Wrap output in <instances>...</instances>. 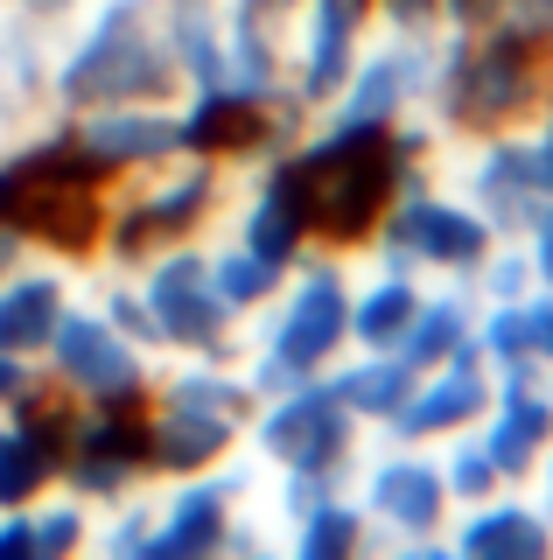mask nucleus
<instances>
[{"mask_svg": "<svg viewBox=\"0 0 553 560\" xmlns=\"http://www.w3.org/2000/svg\"><path fill=\"white\" fill-rule=\"evenodd\" d=\"M491 358L470 343V350H456V358H435V364H421L407 385V399H400V413L386 420V434H407V442H442V434H456V428H476V413L491 407Z\"/></svg>", "mask_w": 553, "mask_h": 560, "instance_id": "dca6fc26", "label": "nucleus"}, {"mask_svg": "<svg viewBox=\"0 0 553 560\" xmlns=\"http://www.w3.org/2000/svg\"><path fill=\"white\" fill-rule=\"evenodd\" d=\"M546 434H553V399L540 385V364H532V372H497L491 407L476 413V442L491 448L497 477H505V483L526 477L532 455L546 448Z\"/></svg>", "mask_w": 553, "mask_h": 560, "instance_id": "f3484780", "label": "nucleus"}, {"mask_svg": "<svg viewBox=\"0 0 553 560\" xmlns=\"http://www.w3.org/2000/svg\"><path fill=\"white\" fill-rule=\"evenodd\" d=\"M224 197V140L203 133L189 148L162 154V162L113 175L98 183V245H154V238H189V232H211Z\"/></svg>", "mask_w": 553, "mask_h": 560, "instance_id": "423d86ee", "label": "nucleus"}, {"mask_svg": "<svg viewBox=\"0 0 553 560\" xmlns=\"http://www.w3.org/2000/svg\"><path fill=\"white\" fill-rule=\"evenodd\" d=\"M427 448H435L442 483H448V498H456V504L505 483V477H497V463H491V448L476 442V428H456V434H442V442H427Z\"/></svg>", "mask_w": 553, "mask_h": 560, "instance_id": "5701e85b", "label": "nucleus"}, {"mask_svg": "<svg viewBox=\"0 0 553 560\" xmlns=\"http://www.w3.org/2000/svg\"><path fill=\"white\" fill-rule=\"evenodd\" d=\"M203 245H211V273H217V294L232 302V315L246 323V315L273 294V280H281L287 253L267 238H246V232H224V224H211L203 232Z\"/></svg>", "mask_w": 553, "mask_h": 560, "instance_id": "412c9836", "label": "nucleus"}, {"mask_svg": "<svg viewBox=\"0 0 553 560\" xmlns=\"http://www.w3.org/2000/svg\"><path fill=\"white\" fill-rule=\"evenodd\" d=\"M36 364H43L49 407H63V413H133L148 399V378H154V364H162V350L133 323H119L106 302H92V294L78 288V302L63 308L57 337L43 343Z\"/></svg>", "mask_w": 553, "mask_h": 560, "instance_id": "39448f33", "label": "nucleus"}, {"mask_svg": "<svg viewBox=\"0 0 553 560\" xmlns=\"http://www.w3.org/2000/svg\"><path fill=\"white\" fill-rule=\"evenodd\" d=\"M442 553L462 560H553V518L526 498V483H497L462 498L442 525Z\"/></svg>", "mask_w": 553, "mask_h": 560, "instance_id": "2eb2a0df", "label": "nucleus"}, {"mask_svg": "<svg viewBox=\"0 0 553 560\" xmlns=\"http://www.w3.org/2000/svg\"><path fill=\"white\" fill-rule=\"evenodd\" d=\"M14 8H22V14H28V22H43V28H57V22H63V14H71V8H78V0H14Z\"/></svg>", "mask_w": 553, "mask_h": 560, "instance_id": "bb28decb", "label": "nucleus"}, {"mask_svg": "<svg viewBox=\"0 0 553 560\" xmlns=\"http://www.w3.org/2000/svg\"><path fill=\"white\" fill-rule=\"evenodd\" d=\"M456 8H462V28L470 35L532 49V57L553 49V0H456Z\"/></svg>", "mask_w": 553, "mask_h": 560, "instance_id": "4be33fe9", "label": "nucleus"}, {"mask_svg": "<svg viewBox=\"0 0 553 560\" xmlns=\"http://www.w3.org/2000/svg\"><path fill=\"white\" fill-rule=\"evenodd\" d=\"M0 560H36V525L22 504H0Z\"/></svg>", "mask_w": 553, "mask_h": 560, "instance_id": "393cba45", "label": "nucleus"}, {"mask_svg": "<svg viewBox=\"0 0 553 560\" xmlns=\"http://www.w3.org/2000/svg\"><path fill=\"white\" fill-rule=\"evenodd\" d=\"M84 288V253L63 245H22L0 267V350L8 358H43V343L57 337L63 308Z\"/></svg>", "mask_w": 553, "mask_h": 560, "instance_id": "ddd939ff", "label": "nucleus"}, {"mask_svg": "<svg viewBox=\"0 0 553 560\" xmlns=\"http://www.w3.org/2000/svg\"><path fill=\"white\" fill-rule=\"evenodd\" d=\"M518 238H526V259H532V280L553 288V203H540L526 224H518Z\"/></svg>", "mask_w": 553, "mask_h": 560, "instance_id": "b1692460", "label": "nucleus"}, {"mask_svg": "<svg viewBox=\"0 0 553 560\" xmlns=\"http://www.w3.org/2000/svg\"><path fill=\"white\" fill-rule=\"evenodd\" d=\"M351 350V267L337 238H302L287 253L273 294L259 302L232 337V358L246 364L259 393L316 378Z\"/></svg>", "mask_w": 553, "mask_h": 560, "instance_id": "f257e3e1", "label": "nucleus"}, {"mask_svg": "<svg viewBox=\"0 0 553 560\" xmlns=\"http://www.w3.org/2000/svg\"><path fill=\"white\" fill-rule=\"evenodd\" d=\"M546 105V78L532 49L491 43V35H470L448 49L442 92H435V119L442 127H505V119H526Z\"/></svg>", "mask_w": 553, "mask_h": 560, "instance_id": "9b49d317", "label": "nucleus"}, {"mask_svg": "<svg viewBox=\"0 0 553 560\" xmlns=\"http://www.w3.org/2000/svg\"><path fill=\"white\" fill-rule=\"evenodd\" d=\"M518 483H526V498H532V504H540V512L553 518V434H546V448L532 455V469H526Z\"/></svg>", "mask_w": 553, "mask_h": 560, "instance_id": "a878e982", "label": "nucleus"}, {"mask_svg": "<svg viewBox=\"0 0 553 560\" xmlns=\"http://www.w3.org/2000/svg\"><path fill=\"white\" fill-rule=\"evenodd\" d=\"M322 378H330V393L351 407L357 428H386V420L400 413L407 385H413V364L400 358V350H343Z\"/></svg>", "mask_w": 553, "mask_h": 560, "instance_id": "aec40b11", "label": "nucleus"}, {"mask_svg": "<svg viewBox=\"0 0 553 560\" xmlns=\"http://www.w3.org/2000/svg\"><path fill=\"white\" fill-rule=\"evenodd\" d=\"M343 504L357 512L365 553H392V560L442 553V525L456 512L435 448L407 442V434H386V428H372L357 442V455L343 463Z\"/></svg>", "mask_w": 553, "mask_h": 560, "instance_id": "20e7f679", "label": "nucleus"}, {"mask_svg": "<svg viewBox=\"0 0 553 560\" xmlns=\"http://www.w3.org/2000/svg\"><path fill=\"white\" fill-rule=\"evenodd\" d=\"M343 267H351V350H400L435 273H421L413 259H400L378 238H351Z\"/></svg>", "mask_w": 553, "mask_h": 560, "instance_id": "4468645a", "label": "nucleus"}, {"mask_svg": "<svg viewBox=\"0 0 553 560\" xmlns=\"http://www.w3.org/2000/svg\"><path fill=\"white\" fill-rule=\"evenodd\" d=\"M540 78H546V105H553V49L540 57Z\"/></svg>", "mask_w": 553, "mask_h": 560, "instance_id": "c85d7f7f", "label": "nucleus"}, {"mask_svg": "<svg viewBox=\"0 0 553 560\" xmlns=\"http://www.w3.org/2000/svg\"><path fill=\"white\" fill-rule=\"evenodd\" d=\"M232 518H238V455H224L211 469H154L148 560L232 553Z\"/></svg>", "mask_w": 553, "mask_h": 560, "instance_id": "f8f14e48", "label": "nucleus"}, {"mask_svg": "<svg viewBox=\"0 0 553 560\" xmlns=\"http://www.w3.org/2000/svg\"><path fill=\"white\" fill-rule=\"evenodd\" d=\"M365 28H372V0H287V14H281V119H287V148H295L302 119L351 78L357 49H365Z\"/></svg>", "mask_w": 553, "mask_h": 560, "instance_id": "9d476101", "label": "nucleus"}, {"mask_svg": "<svg viewBox=\"0 0 553 560\" xmlns=\"http://www.w3.org/2000/svg\"><path fill=\"white\" fill-rule=\"evenodd\" d=\"M365 238L392 245V253L413 259L421 273H470L497 232L483 224V210L470 197H456L427 162H407L400 154V175H392V189H386V203H378Z\"/></svg>", "mask_w": 553, "mask_h": 560, "instance_id": "6e6552de", "label": "nucleus"}, {"mask_svg": "<svg viewBox=\"0 0 553 560\" xmlns=\"http://www.w3.org/2000/svg\"><path fill=\"white\" fill-rule=\"evenodd\" d=\"M203 133H211V119L189 98H98L57 119V154L98 183H113V175H133Z\"/></svg>", "mask_w": 553, "mask_h": 560, "instance_id": "0eeeda50", "label": "nucleus"}, {"mask_svg": "<svg viewBox=\"0 0 553 560\" xmlns=\"http://www.w3.org/2000/svg\"><path fill=\"white\" fill-rule=\"evenodd\" d=\"M14 253H22V232H14V224H8V218H0V267H8V259H14Z\"/></svg>", "mask_w": 553, "mask_h": 560, "instance_id": "cd10ccee", "label": "nucleus"}, {"mask_svg": "<svg viewBox=\"0 0 553 560\" xmlns=\"http://www.w3.org/2000/svg\"><path fill=\"white\" fill-rule=\"evenodd\" d=\"M365 434L372 428H357L322 372L259 393V407L246 420V448L267 469H287V477H343V463L357 455Z\"/></svg>", "mask_w": 553, "mask_h": 560, "instance_id": "1a4fd4ad", "label": "nucleus"}, {"mask_svg": "<svg viewBox=\"0 0 553 560\" xmlns=\"http://www.w3.org/2000/svg\"><path fill=\"white\" fill-rule=\"evenodd\" d=\"M63 469V407H0V504H28Z\"/></svg>", "mask_w": 553, "mask_h": 560, "instance_id": "a211bd4d", "label": "nucleus"}, {"mask_svg": "<svg viewBox=\"0 0 553 560\" xmlns=\"http://www.w3.org/2000/svg\"><path fill=\"white\" fill-rule=\"evenodd\" d=\"M259 385L232 350H168L148 378V399L133 407L148 469H211L246 442Z\"/></svg>", "mask_w": 553, "mask_h": 560, "instance_id": "7ed1b4c3", "label": "nucleus"}, {"mask_svg": "<svg viewBox=\"0 0 553 560\" xmlns=\"http://www.w3.org/2000/svg\"><path fill=\"white\" fill-rule=\"evenodd\" d=\"M49 92L57 113L98 98H183L162 0H78L49 28Z\"/></svg>", "mask_w": 553, "mask_h": 560, "instance_id": "f03ea898", "label": "nucleus"}, {"mask_svg": "<svg viewBox=\"0 0 553 560\" xmlns=\"http://www.w3.org/2000/svg\"><path fill=\"white\" fill-rule=\"evenodd\" d=\"M476 350L491 358V372H532L553 358V288H526L511 302L476 308Z\"/></svg>", "mask_w": 553, "mask_h": 560, "instance_id": "6ab92c4d", "label": "nucleus"}]
</instances>
